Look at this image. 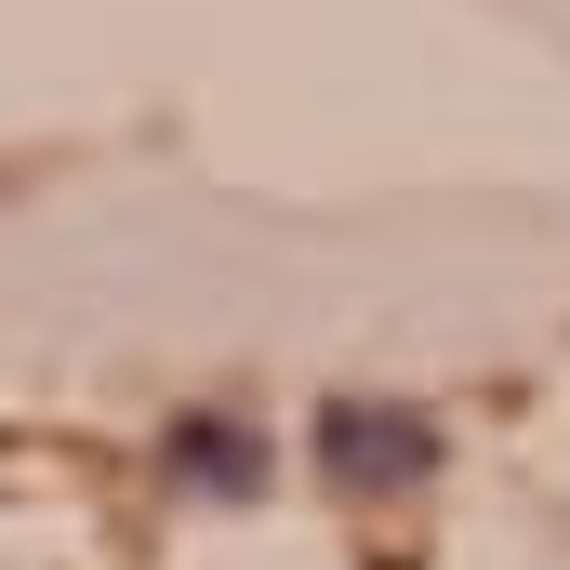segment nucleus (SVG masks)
Returning <instances> with one entry per match:
<instances>
[{
  "mask_svg": "<svg viewBox=\"0 0 570 570\" xmlns=\"http://www.w3.org/2000/svg\"><path fill=\"white\" fill-rule=\"evenodd\" d=\"M318 464L345 491H412V478H438V425L399 412V399H332L318 412Z\"/></svg>",
  "mask_w": 570,
  "mask_h": 570,
  "instance_id": "f257e3e1",
  "label": "nucleus"
},
{
  "mask_svg": "<svg viewBox=\"0 0 570 570\" xmlns=\"http://www.w3.org/2000/svg\"><path fill=\"white\" fill-rule=\"evenodd\" d=\"M159 464H173L186 491H213V504H253V491H266V438L239 425V412H173Z\"/></svg>",
  "mask_w": 570,
  "mask_h": 570,
  "instance_id": "f03ea898",
  "label": "nucleus"
}]
</instances>
